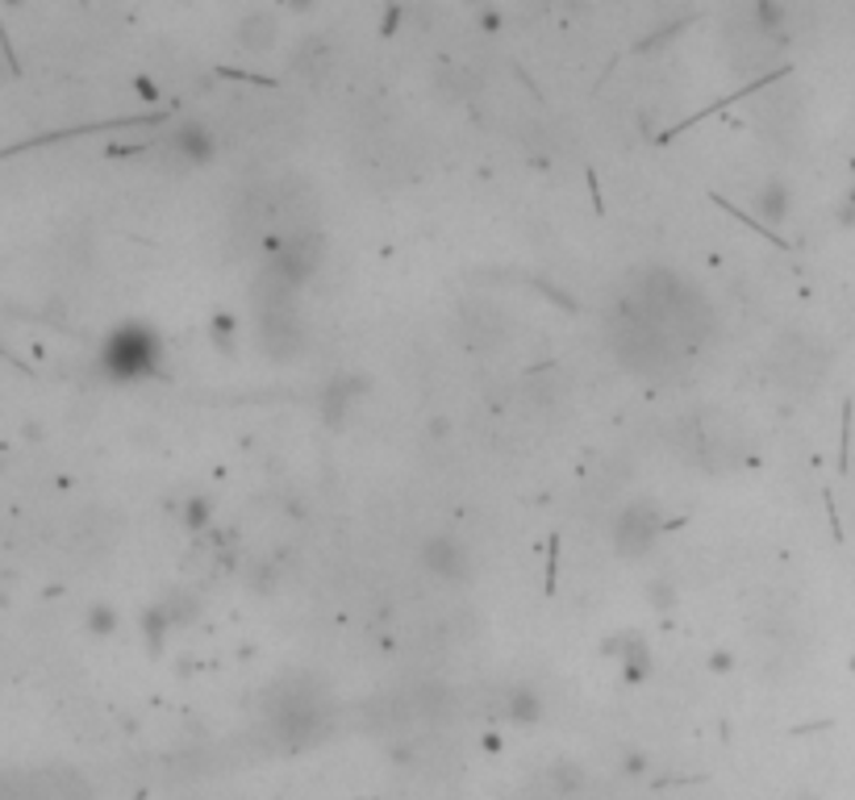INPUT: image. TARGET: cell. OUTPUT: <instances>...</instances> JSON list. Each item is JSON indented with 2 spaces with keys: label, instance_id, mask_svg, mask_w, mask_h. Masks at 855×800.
Wrapping results in <instances>:
<instances>
[{
  "label": "cell",
  "instance_id": "obj_1",
  "mask_svg": "<svg viewBox=\"0 0 855 800\" xmlns=\"http://www.w3.org/2000/svg\"><path fill=\"white\" fill-rule=\"evenodd\" d=\"M113 626H118V617L109 614V609H92V630H97V634H109Z\"/></svg>",
  "mask_w": 855,
  "mask_h": 800
}]
</instances>
